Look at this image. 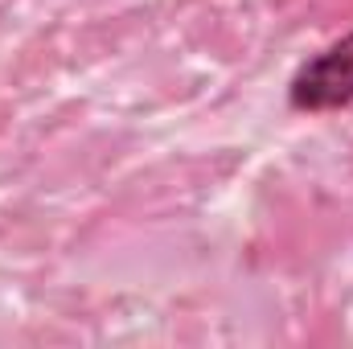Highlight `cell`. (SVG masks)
Masks as SVG:
<instances>
[{
	"mask_svg": "<svg viewBox=\"0 0 353 349\" xmlns=\"http://www.w3.org/2000/svg\"><path fill=\"white\" fill-rule=\"evenodd\" d=\"M296 111H341L353 103V33L312 54L288 83Z\"/></svg>",
	"mask_w": 353,
	"mask_h": 349,
	"instance_id": "cell-1",
	"label": "cell"
}]
</instances>
